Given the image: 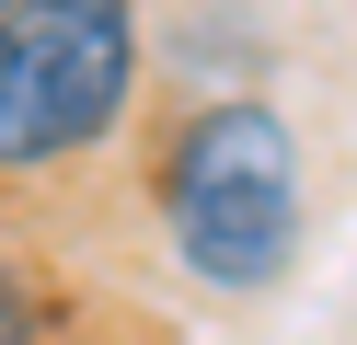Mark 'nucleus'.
Returning <instances> with one entry per match:
<instances>
[{
	"instance_id": "obj_3",
	"label": "nucleus",
	"mask_w": 357,
	"mask_h": 345,
	"mask_svg": "<svg viewBox=\"0 0 357 345\" xmlns=\"http://www.w3.org/2000/svg\"><path fill=\"white\" fill-rule=\"evenodd\" d=\"M35 288H24V265H12V242H0V345H35Z\"/></svg>"
},
{
	"instance_id": "obj_2",
	"label": "nucleus",
	"mask_w": 357,
	"mask_h": 345,
	"mask_svg": "<svg viewBox=\"0 0 357 345\" xmlns=\"http://www.w3.org/2000/svg\"><path fill=\"white\" fill-rule=\"evenodd\" d=\"M139 92V0H0V173L93 150Z\"/></svg>"
},
{
	"instance_id": "obj_1",
	"label": "nucleus",
	"mask_w": 357,
	"mask_h": 345,
	"mask_svg": "<svg viewBox=\"0 0 357 345\" xmlns=\"http://www.w3.org/2000/svg\"><path fill=\"white\" fill-rule=\"evenodd\" d=\"M162 242L208 288H277L300 265V138L277 104L219 92L162 150Z\"/></svg>"
}]
</instances>
